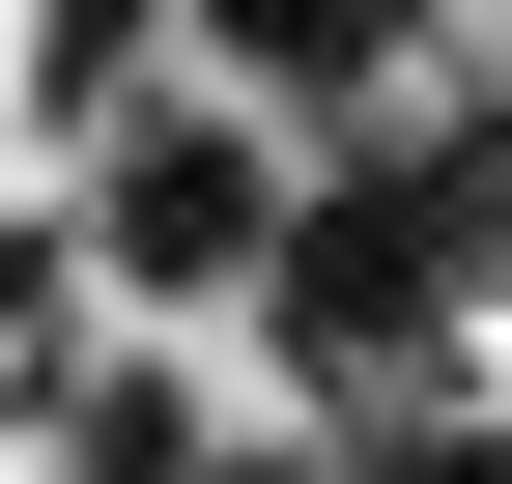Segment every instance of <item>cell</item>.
<instances>
[{
  "label": "cell",
  "mask_w": 512,
  "mask_h": 484,
  "mask_svg": "<svg viewBox=\"0 0 512 484\" xmlns=\"http://www.w3.org/2000/svg\"><path fill=\"white\" fill-rule=\"evenodd\" d=\"M342 484H512V399H399V428H313Z\"/></svg>",
  "instance_id": "cell-2"
},
{
  "label": "cell",
  "mask_w": 512,
  "mask_h": 484,
  "mask_svg": "<svg viewBox=\"0 0 512 484\" xmlns=\"http://www.w3.org/2000/svg\"><path fill=\"white\" fill-rule=\"evenodd\" d=\"M57 257H86V314L114 342H200V314H256V257H285V143L256 114H114L86 171H57Z\"/></svg>",
  "instance_id": "cell-1"
}]
</instances>
